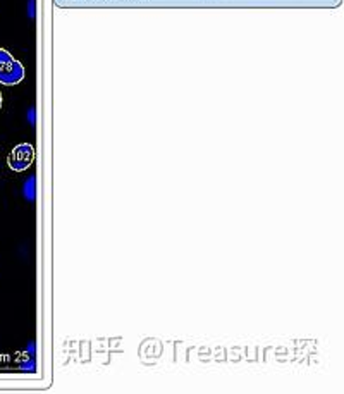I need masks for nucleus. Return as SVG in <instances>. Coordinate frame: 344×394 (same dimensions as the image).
I'll use <instances>...</instances> for the list:
<instances>
[{"label":"nucleus","instance_id":"1","mask_svg":"<svg viewBox=\"0 0 344 394\" xmlns=\"http://www.w3.org/2000/svg\"><path fill=\"white\" fill-rule=\"evenodd\" d=\"M26 76L24 66L10 55L6 48H0V83L6 86H14L21 83Z\"/></svg>","mask_w":344,"mask_h":394},{"label":"nucleus","instance_id":"2","mask_svg":"<svg viewBox=\"0 0 344 394\" xmlns=\"http://www.w3.org/2000/svg\"><path fill=\"white\" fill-rule=\"evenodd\" d=\"M34 162V146L31 143H19L10 150L7 155V166L14 173H23L31 167Z\"/></svg>","mask_w":344,"mask_h":394},{"label":"nucleus","instance_id":"3","mask_svg":"<svg viewBox=\"0 0 344 394\" xmlns=\"http://www.w3.org/2000/svg\"><path fill=\"white\" fill-rule=\"evenodd\" d=\"M0 109H2V93H0Z\"/></svg>","mask_w":344,"mask_h":394}]
</instances>
